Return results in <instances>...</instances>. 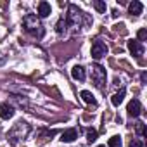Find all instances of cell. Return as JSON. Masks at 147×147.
<instances>
[{"label": "cell", "mask_w": 147, "mask_h": 147, "mask_svg": "<svg viewBox=\"0 0 147 147\" xmlns=\"http://www.w3.org/2000/svg\"><path fill=\"white\" fill-rule=\"evenodd\" d=\"M92 80H94L95 87L104 88V83H106V69L100 64H94L92 66Z\"/></svg>", "instance_id": "3957f363"}, {"label": "cell", "mask_w": 147, "mask_h": 147, "mask_svg": "<svg viewBox=\"0 0 147 147\" xmlns=\"http://www.w3.org/2000/svg\"><path fill=\"white\" fill-rule=\"evenodd\" d=\"M107 145H109V147H121V137H118V135L111 137L109 142H107Z\"/></svg>", "instance_id": "2e32d148"}, {"label": "cell", "mask_w": 147, "mask_h": 147, "mask_svg": "<svg viewBox=\"0 0 147 147\" xmlns=\"http://www.w3.org/2000/svg\"><path fill=\"white\" fill-rule=\"evenodd\" d=\"M71 76L75 78L76 82H85V78H87L85 67H83V66H75V67L71 69Z\"/></svg>", "instance_id": "30bf717a"}, {"label": "cell", "mask_w": 147, "mask_h": 147, "mask_svg": "<svg viewBox=\"0 0 147 147\" xmlns=\"http://www.w3.org/2000/svg\"><path fill=\"white\" fill-rule=\"evenodd\" d=\"M135 133H137L138 137H145V135H147V130H145V123H142V121L135 123Z\"/></svg>", "instance_id": "9a60e30c"}, {"label": "cell", "mask_w": 147, "mask_h": 147, "mask_svg": "<svg viewBox=\"0 0 147 147\" xmlns=\"http://www.w3.org/2000/svg\"><path fill=\"white\" fill-rule=\"evenodd\" d=\"M50 12H52V9H50L49 2H40L38 4V16L40 18H47V16H50Z\"/></svg>", "instance_id": "7c38bea8"}, {"label": "cell", "mask_w": 147, "mask_h": 147, "mask_svg": "<svg viewBox=\"0 0 147 147\" xmlns=\"http://www.w3.org/2000/svg\"><path fill=\"white\" fill-rule=\"evenodd\" d=\"M125 95H126V90H125V88H121L118 94H114V95L111 97V102H113V106H119V104L123 102Z\"/></svg>", "instance_id": "5bb4252c"}, {"label": "cell", "mask_w": 147, "mask_h": 147, "mask_svg": "<svg viewBox=\"0 0 147 147\" xmlns=\"http://www.w3.org/2000/svg\"><path fill=\"white\" fill-rule=\"evenodd\" d=\"M78 138V130L76 128H67L61 133V140L62 142H73V140H76Z\"/></svg>", "instance_id": "9c48e42d"}, {"label": "cell", "mask_w": 147, "mask_h": 147, "mask_svg": "<svg viewBox=\"0 0 147 147\" xmlns=\"http://www.w3.org/2000/svg\"><path fill=\"white\" fill-rule=\"evenodd\" d=\"M128 147H144V142L140 140V138H133L131 142H130V145Z\"/></svg>", "instance_id": "44dd1931"}, {"label": "cell", "mask_w": 147, "mask_h": 147, "mask_svg": "<svg viewBox=\"0 0 147 147\" xmlns=\"http://www.w3.org/2000/svg\"><path fill=\"white\" fill-rule=\"evenodd\" d=\"M87 138H88V142H95L97 140V131L95 130H88L87 131Z\"/></svg>", "instance_id": "ffe728a7"}, {"label": "cell", "mask_w": 147, "mask_h": 147, "mask_svg": "<svg viewBox=\"0 0 147 147\" xmlns=\"http://www.w3.org/2000/svg\"><path fill=\"white\" fill-rule=\"evenodd\" d=\"M126 111H128V116H130V118H138L140 113H142V106H140V102H138L137 99H133V100L128 102Z\"/></svg>", "instance_id": "52a82bcc"}, {"label": "cell", "mask_w": 147, "mask_h": 147, "mask_svg": "<svg viewBox=\"0 0 147 147\" xmlns=\"http://www.w3.org/2000/svg\"><path fill=\"white\" fill-rule=\"evenodd\" d=\"M14 116V107L9 102H2L0 104V118L2 119H9Z\"/></svg>", "instance_id": "ba28073f"}, {"label": "cell", "mask_w": 147, "mask_h": 147, "mask_svg": "<svg viewBox=\"0 0 147 147\" xmlns=\"http://www.w3.org/2000/svg\"><path fill=\"white\" fill-rule=\"evenodd\" d=\"M106 54H107V45H106L102 40H95V42L92 43V57H94L95 61H99V59H102Z\"/></svg>", "instance_id": "5b68a950"}, {"label": "cell", "mask_w": 147, "mask_h": 147, "mask_svg": "<svg viewBox=\"0 0 147 147\" xmlns=\"http://www.w3.org/2000/svg\"><path fill=\"white\" fill-rule=\"evenodd\" d=\"M97 147H106V145H97Z\"/></svg>", "instance_id": "7402d4cb"}, {"label": "cell", "mask_w": 147, "mask_h": 147, "mask_svg": "<svg viewBox=\"0 0 147 147\" xmlns=\"http://www.w3.org/2000/svg\"><path fill=\"white\" fill-rule=\"evenodd\" d=\"M23 28L30 33V35H33V36H36V38H42L43 36V24L40 23V19L36 18V16H33V14H28V16H24V19H23Z\"/></svg>", "instance_id": "6da1fadb"}, {"label": "cell", "mask_w": 147, "mask_h": 147, "mask_svg": "<svg viewBox=\"0 0 147 147\" xmlns=\"http://www.w3.org/2000/svg\"><path fill=\"white\" fill-rule=\"evenodd\" d=\"M94 7H95L99 12H102V14H104L106 9H107V7H106V2H102V0H95V2H94Z\"/></svg>", "instance_id": "e0dca14e"}, {"label": "cell", "mask_w": 147, "mask_h": 147, "mask_svg": "<svg viewBox=\"0 0 147 147\" xmlns=\"http://www.w3.org/2000/svg\"><path fill=\"white\" fill-rule=\"evenodd\" d=\"M128 50L133 57H140L144 55V45L138 40H128Z\"/></svg>", "instance_id": "8992f818"}, {"label": "cell", "mask_w": 147, "mask_h": 147, "mask_svg": "<svg viewBox=\"0 0 147 147\" xmlns=\"http://www.w3.org/2000/svg\"><path fill=\"white\" fill-rule=\"evenodd\" d=\"M80 19H82V12L78 11V7H76V5H69L67 16H66V24L80 26Z\"/></svg>", "instance_id": "277c9868"}, {"label": "cell", "mask_w": 147, "mask_h": 147, "mask_svg": "<svg viewBox=\"0 0 147 147\" xmlns=\"http://www.w3.org/2000/svg\"><path fill=\"white\" fill-rule=\"evenodd\" d=\"M80 97L83 99V102H87V104H92V106H97V100H95V97L92 95V92H88V90H83V92L80 94Z\"/></svg>", "instance_id": "4fadbf2b"}, {"label": "cell", "mask_w": 147, "mask_h": 147, "mask_svg": "<svg viewBox=\"0 0 147 147\" xmlns=\"http://www.w3.org/2000/svg\"><path fill=\"white\" fill-rule=\"evenodd\" d=\"M28 133H30V125H28V123H23V121H21V123H18V125L9 131L11 144H12V145H16V144H18V140H19V138H23V137H26Z\"/></svg>", "instance_id": "7a4b0ae2"}, {"label": "cell", "mask_w": 147, "mask_h": 147, "mask_svg": "<svg viewBox=\"0 0 147 147\" xmlns=\"http://www.w3.org/2000/svg\"><path fill=\"white\" fill-rule=\"evenodd\" d=\"M142 11H144V5L138 2V0H133V2H130V5H128V12H130L131 16H140Z\"/></svg>", "instance_id": "8fae6325"}, {"label": "cell", "mask_w": 147, "mask_h": 147, "mask_svg": "<svg viewBox=\"0 0 147 147\" xmlns=\"http://www.w3.org/2000/svg\"><path fill=\"white\" fill-rule=\"evenodd\" d=\"M137 36H138V42H145L147 40V30L145 28H140L138 33H137Z\"/></svg>", "instance_id": "d6986e66"}, {"label": "cell", "mask_w": 147, "mask_h": 147, "mask_svg": "<svg viewBox=\"0 0 147 147\" xmlns=\"http://www.w3.org/2000/svg\"><path fill=\"white\" fill-rule=\"evenodd\" d=\"M66 26H67V24H66V21H64V19H61V21L57 23V26H55V31H57L59 35H62V33L66 31Z\"/></svg>", "instance_id": "ac0fdd59"}]
</instances>
